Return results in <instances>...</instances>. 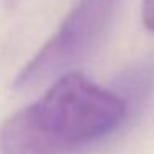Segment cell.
<instances>
[{
    "instance_id": "cell-1",
    "label": "cell",
    "mask_w": 154,
    "mask_h": 154,
    "mask_svg": "<svg viewBox=\"0 0 154 154\" xmlns=\"http://www.w3.org/2000/svg\"><path fill=\"white\" fill-rule=\"evenodd\" d=\"M128 114L121 94L80 71H65L35 103L0 129L2 154H70L113 133Z\"/></svg>"
},
{
    "instance_id": "cell-2",
    "label": "cell",
    "mask_w": 154,
    "mask_h": 154,
    "mask_svg": "<svg viewBox=\"0 0 154 154\" xmlns=\"http://www.w3.org/2000/svg\"><path fill=\"white\" fill-rule=\"evenodd\" d=\"M121 0H78L55 35L17 75V90L40 86L81 61L109 28Z\"/></svg>"
},
{
    "instance_id": "cell-3",
    "label": "cell",
    "mask_w": 154,
    "mask_h": 154,
    "mask_svg": "<svg viewBox=\"0 0 154 154\" xmlns=\"http://www.w3.org/2000/svg\"><path fill=\"white\" fill-rule=\"evenodd\" d=\"M154 83V63H144L137 70L131 71L123 80L124 90L136 98H143L144 93L151 90Z\"/></svg>"
},
{
    "instance_id": "cell-4",
    "label": "cell",
    "mask_w": 154,
    "mask_h": 154,
    "mask_svg": "<svg viewBox=\"0 0 154 154\" xmlns=\"http://www.w3.org/2000/svg\"><path fill=\"white\" fill-rule=\"evenodd\" d=\"M141 18H143L144 27L154 33V0H143Z\"/></svg>"
}]
</instances>
